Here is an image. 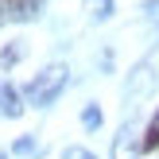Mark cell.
<instances>
[{"instance_id":"obj_7","label":"cell","mask_w":159,"mask_h":159,"mask_svg":"<svg viewBox=\"0 0 159 159\" xmlns=\"http://www.w3.org/2000/svg\"><path fill=\"white\" fill-rule=\"evenodd\" d=\"M0 8H12V16H31V0H0Z\"/></svg>"},{"instance_id":"obj_6","label":"cell","mask_w":159,"mask_h":159,"mask_svg":"<svg viewBox=\"0 0 159 159\" xmlns=\"http://www.w3.org/2000/svg\"><path fill=\"white\" fill-rule=\"evenodd\" d=\"M20 58H23V47H20V43L0 51V66H12V62H20Z\"/></svg>"},{"instance_id":"obj_5","label":"cell","mask_w":159,"mask_h":159,"mask_svg":"<svg viewBox=\"0 0 159 159\" xmlns=\"http://www.w3.org/2000/svg\"><path fill=\"white\" fill-rule=\"evenodd\" d=\"M85 12H89L93 20H105V16L113 12V0H85Z\"/></svg>"},{"instance_id":"obj_2","label":"cell","mask_w":159,"mask_h":159,"mask_svg":"<svg viewBox=\"0 0 159 159\" xmlns=\"http://www.w3.org/2000/svg\"><path fill=\"white\" fill-rule=\"evenodd\" d=\"M140 152H144V148H140V140H136V128L124 124L120 136H116V144H113V159H136Z\"/></svg>"},{"instance_id":"obj_10","label":"cell","mask_w":159,"mask_h":159,"mask_svg":"<svg viewBox=\"0 0 159 159\" xmlns=\"http://www.w3.org/2000/svg\"><path fill=\"white\" fill-rule=\"evenodd\" d=\"M0 23H4V12H0Z\"/></svg>"},{"instance_id":"obj_11","label":"cell","mask_w":159,"mask_h":159,"mask_svg":"<svg viewBox=\"0 0 159 159\" xmlns=\"http://www.w3.org/2000/svg\"><path fill=\"white\" fill-rule=\"evenodd\" d=\"M0 159H8V155H0Z\"/></svg>"},{"instance_id":"obj_9","label":"cell","mask_w":159,"mask_h":159,"mask_svg":"<svg viewBox=\"0 0 159 159\" xmlns=\"http://www.w3.org/2000/svg\"><path fill=\"white\" fill-rule=\"evenodd\" d=\"M62 159H93V155L85 152V148H66V152H62Z\"/></svg>"},{"instance_id":"obj_1","label":"cell","mask_w":159,"mask_h":159,"mask_svg":"<svg viewBox=\"0 0 159 159\" xmlns=\"http://www.w3.org/2000/svg\"><path fill=\"white\" fill-rule=\"evenodd\" d=\"M66 74H70V70L62 66V62L47 66L43 74H39L35 82L27 85V97H31V105H51V101L62 93V85H66Z\"/></svg>"},{"instance_id":"obj_3","label":"cell","mask_w":159,"mask_h":159,"mask_svg":"<svg viewBox=\"0 0 159 159\" xmlns=\"http://www.w3.org/2000/svg\"><path fill=\"white\" fill-rule=\"evenodd\" d=\"M20 93L12 89V85H0V113H8V116H20Z\"/></svg>"},{"instance_id":"obj_8","label":"cell","mask_w":159,"mask_h":159,"mask_svg":"<svg viewBox=\"0 0 159 159\" xmlns=\"http://www.w3.org/2000/svg\"><path fill=\"white\" fill-rule=\"evenodd\" d=\"M82 120H85V128H97V124H101V109H97V105H89Z\"/></svg>"},{"instance_id":"obj_4","label":"cell","mask_w":159,"mask_h":159,"mask_svg":"<svg viewBox=\"0 0 159 159\" xmlns=\"http://www.w3.org/2000/svg\"><path fill=\"white\" fill-rule=\"evenodd\" d=\"M140 148H144V152H155V148H159V109H155L152 120H148L144 136H140Z\"/></svg>"}]
</instances>
